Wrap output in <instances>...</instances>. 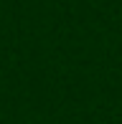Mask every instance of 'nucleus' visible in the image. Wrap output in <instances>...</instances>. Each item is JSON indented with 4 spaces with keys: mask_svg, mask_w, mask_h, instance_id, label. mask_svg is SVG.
I'll list each match as a JSON object with an SVG mask.
<instances>
[]
</instances>
